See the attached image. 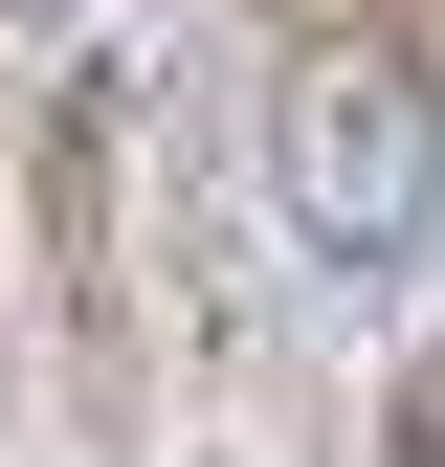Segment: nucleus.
Here are the masks:
<instances>
[{"mask_svg": "<svg viewBox=\"0 0 445 467\" xmlns=\"http://www.w3.org/2000/svg\"><path fill=\"white\" fill-rule=\"evenodd\" d=\"M267 179L334 267H423L445 245V67L423 23H290L267 45Z\"/></svg>", "mask_w": 445, "mask_h": 467, "instance_id": "f257e3e1", "label": "nucleus"}, {"mask_svg": "<svg viewBox=\"0 0 445 467\" xmlns=\"http://www.w3.org/2000/svg\"><path fill=\"white\" fill-rule=\"evenodd\" d=\"M290 23H423V0H290Z\"/></svg>", "mask_w": 445, "mask_h": 467, "instance_id": "20e7f679", "label": "nucleus"}, {"mask_svg": "<svg viewBox=\"0 0 445 467\" xmlns=\"http://www.w3.org/2000/svg\"><path fill=\"white\" fill-rule=\"evenodd\" d=\"M111 201H134V89L67 67L45 89V289H67V379L89 400L134 379V245H111Z\"/></svg>", "mask_w": 445, "mask_h": 467, "instance_id": "f03ea898", "label": "nucleus"}, {"mask_svg": "<svg viewBox=\"0 0 445 467\" xmlns=\"http://www.w3.org/2000/svg\"><path fill=\"white\" fill-rule=\"evenodd\" d=\"M401 467H445V379H401Z\"/></svg>", "mask_w": 445, "mask_h": 467, "instance_id": "7ed1b4c3", "label": "nucleus"}]
</instances>
